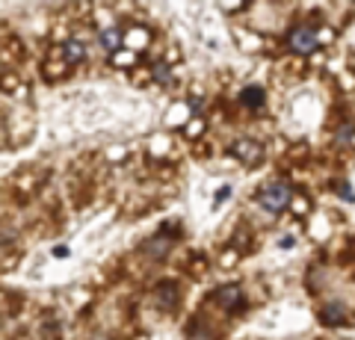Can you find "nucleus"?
<instances>
[{
    "label": "nucleus",
    "mask_w": 355,
    "mask_h": 340,
    "mask_svg": "<svg viewBox=\"0 0 355 340\" xmlns=\"http://www.w3.org/2000/svg\"><path fill=\"white\" fill-rule=\"evenodd\" d=\"M291 199H293V190H291V184H284V181H270V184H263L261 193H258L261 207H266V211H272V213L284 211V207L291 204Z\"/></svg>",
    "instance_id": "f257e3e1"
},
{
    "label": "nucleus",
    "mask_w": 355,
    "mask_h": 340,
    "mask_svg": "<svg viewBox=\"0 0 355 340\" xmlns=\"http://www.w3.org/2000/svg\"><path fill=\"white\" fill-rule=\"evenodd\" d=\"M62 57H65V62H80L83 57H86V48H83V42H77V39H71V42H65L62 45Z\"/></svg>",
    "instance_id": "0eeeda50"
},
{
    "label": "nucleus",
    "mask_w": 355,
    "mask_h": 340,
    "mask_svg": "<svg viewBox=\"0 0 355 340\" xmlns=\"http://www.w3.org/2000/svg\"><path fill=\"white\" fill-rule=\"evenodd\" d=\"M157 299H160L163 308H175V305H178V284L175 281L160 284V287H157Z\"/></svg>",
    "instance_id": "423d86ee"
},
{
    "label": "nucleus",
    "mask_w": 355,
    "mask_h": 340,
    "mask_svg": "<svg viewBox=\"0 0 355 340\" xmlns=\"http://www.w3.org/2000/svg\"><path fill=\"white\" fill-rule=\"evenodd\" d=\"M92 340H110V337H104V334H98V337H92Z\"/></svg>",
    "instance_id": "9b49d317"
},
{
    "label": "nucleus",
    "mask_w": 355,
    "mask_h": 340,
    "mask_svg": "<svg viewBox=\"0 0 355 340\" xmlns=\"http://www.w3.org/2000/svg\"><path fill=\"white\" fill-rule=\"evenodd\" d=\"M287 45H291L296 53L308 57V53H314V51L320 48V39H317V33H314V30L296 27V30H291V39H287Z\"/></svg>",
    "instance_id": "f03ea898"
},
{
    "label": "nucleus",
    "mask_w": 355,
    "mask_h": 340,
    "mask_svg": "<svg viewBox=\"0 0 355 340\" xmlns=\"http://www.w3.org/2000/svg\"><path fill=\"white\" fill-rule=\"evenodd\" d=\"M234 154L246 163V166H254V163L263 160V148L258 145V142H252V139H240L234 145Z\"/></svg>",
    "instance_id": "7ed1b4c3"
},
{
    "label": "nucleus",
    "mask_w": 355,
    "mask_h": 340,
    "mask_svg": "<svg viewBox=\"0 0 355 340\" xmlns=\"http://www.w3.org/2000/svg\"><path fill=\"white\" fill-rule=\"evenodd\" d=\"M263 89L261 86H246V89L240 92V104L243 107H249V109H258V107H263Z\"/></svg>",
    "instance_id": "39448f33"
},
{
    "label": "nucleus",
    "mask_w": 355,
    "mask_h": 340,
    "mask_svg": "<svg viewBox=\"0 0 355 340\" xmlns=\"http://www.w3.org/2000/svg\"><path fill=\"white\" fill-rule=\"evenodd\" d=\"M154 78H157L160 83L169 80V69H166V65H157V69H154Z\"/></svg>",
    "instance_id": "9d476101"
},
{
    "label": "nucleus",
    "mask_w": 355,
    "mask_h": 340,
    "mask_svg": "<svg viewBox=\"0 0 355 340\" xmlns=\"http://www.w3.org/2000/svg\"><path fill=\"white\" fill-rule=\"evenodd\" d=\"M98 42H101V48H107V51H119V45H121V30L107 27V30L98 33Z\"/></svg>",
    "instance_id": "6e6552de"
},
{
    "label": "nucleus",
    "mask_w": 355,
    "mask_h": 340,
    "mask_svg": "<svg viewBox=\"0 0 355 340\" xmlns=\"http://www.w3.org/2000/svg\"><path fill=\"white\" fill-rule=\"evenodd\" d=\"M323 320L326 323H343V305H331V308H326V314H323Z\"/></svg>",
    "instance_id": "1a4fd4ad"
},
{
    "label": "nucleus",
    "mask_w": 355,
    "mask_h": 340,
    "mask_svg": "<svg viewBox=\"0 0 355 340\" xmlns=\"http://www.w3.org/2000/svg\"><path fill=\"white\" fill-rule=\"evenodd\" d=\"M240 299H243V290L237 287V284H228V287H222L216 293V302L222 305V308H237Z\"/></svg>",
    "instance_id": "20e7f679"
}]
</instances>
